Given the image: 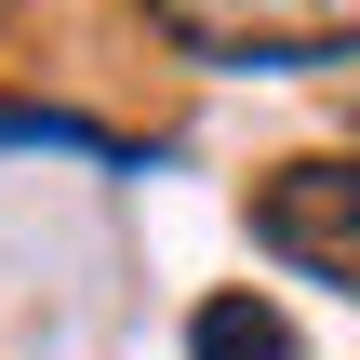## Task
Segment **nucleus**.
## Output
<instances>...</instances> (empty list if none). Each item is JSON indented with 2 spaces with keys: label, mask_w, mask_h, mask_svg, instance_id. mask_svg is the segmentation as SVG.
<instances>
[{
  "label": "nucleus",
  "mask_w": 360,
  "mask_h": 360,
  "mask_svg": "<svg viewBox=\"0 0 360 360\" xmlns=\"http://www.w3.org/2000/svg\"><path fill=\"white\" fill-rule=\"evenodd\" d=\"M200 67H334L360 53V0H147Z\"/></svg>",
  "instance_id": "f257e3e1"
},
{
  "label": "nucleus",
  "mask_w": 360,
  "mask_h": 360,
  "mask_svg": "<svg viewBox=\"0 0 360 360\" xmlns=\"http://www.w3.org/2000/svg\"><path fill=\"white\" fill-rule=\"evenodd\" d=\"M254 240H267L281 267L360 294V147L347 160H281V174L254 187Z\"/></svg>",
  "instance_id": "f03ea898"
},
{
  "label": "nucleus",
  "mask_w": 360,
  "mask_h": 360,
  "mask_svg": "<svg viewBox=\"0 0 360 360\" xmlns=\"http://www.w3.org/2000/svg\"><path fill=\"white\" fill-rule=\"evenodd\" d=\"M187 360H294V321H281L267 294H214V307L187 321Z\"/></svg>",
  "instance_id": "7ed1b4c3"
},
{
  "label": "nucleus",
  "mask_w": 360,
  "mask_h": 360,
  "mask_svg": "<svg viewBox=\"0 0 360 360\" xmlns=\"http://www.w3.org/2000/svg\"><path fill=\"white\" fill-rule=\"evenodd\" d=\"M0 13H13V0H0Z\"/></svg>",
  "instance_id": "20e7f679"
}]
</instances>
